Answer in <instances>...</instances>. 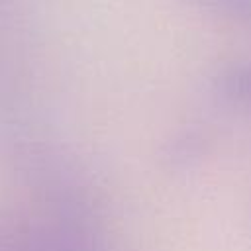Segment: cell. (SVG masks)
<instances>
[{
  "mask_svg": "<svg viewBox=\"0 0 251 251\" xmlns=\"http://www.w3.org/2000/svg\"><path fill=\"white\" fill-rule=\"evenodd\" d=\"M202 10L214 12L218 16L251 24V0H186Z\"/></svg>",
  "mask_w": 251,
  "mask_h": 251,
  "instance_id": "1",
  "label": "cell"
},
{
  "mask_svg": "<svg viewBox=\"0 0 251 251\" xmlns=\"http://www.w3.org/2000/svg\"><path fill=\"white\" fill-rule=\"evenodd\" d=\"M224 88L231 96L251 100V65H243L229 71L224 78Z\"/></svg>",
  "mask_w": 251,
  "mask_h": 251,
  "instance_id": "2",
  "label": "cell"
}]
</instances>
